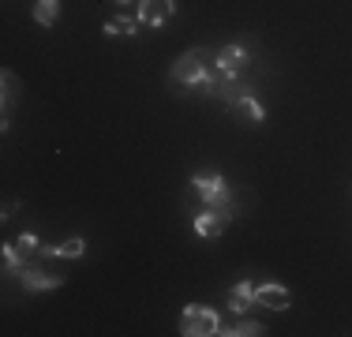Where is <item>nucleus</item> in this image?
I'll list each match as a JSON object with an SVG mask.
<instances>
[{"label":"nucleus","mask_w":352,"mask_h":337,"mask_svg":"<svg viewBox=\"0 0 352 337\" xmlns=\"http://www.w3.org/2000/svg\"><path fill=\"white\" fill-rule=\"evenodd\" d=\"M15 243H19V251H23V255H38V248H41L34 232H23V236H19V240H15Z\"/></svg>","instance_id":"nucleus-17"},{"label":"nucleus","mask_w":352,"mask_h":337,"mask_svg":"<svg viewBox=\"0 0 352 337\" xmlns=\"http://www.w3.org/2000/svg\"><path fill=\"white\" fill-rule=\"evenodd\" d=\"M34 19L41 27H53L60 19V0H34Z\"/></svg>","instance_id":"nucleus-13"},{"label":"nucleus","mask_w":352,"mask_h":337,"mask_svg":"<svg viewBox=\"0 0 352 337\" xmlns=\"http://www.w3.org/2000/svg\"><path fill=\"white\" fill-rule=\"evenodd\" d=\"M191 199L199 202V210H232V191L217 173L191 176Z\"/></svg>","instance_id":"nucleus-1"},{"label":"nucleus","mask_w":352,"mask_h":337,"mask_svg":"<svg viewBox=\"0 0 352 337\" xmlns=\"http://www.w3.org/2000/svg\"><path fill=\"white\" fill-rule=\"evenodd\" d=\"M221 330V323H217V311L210 307H184V318H180V334L184 337H210Z\"/></svg>","instance_id":"nucleus-3"},{"label":"nucleus","mask_w":352,"mask_h":337,"mask_svg":"<svg viewBox=\"0 0 352 337\" xmlns=\"http://www.w3.org/2000/svg\"><path fill=\"white\" fill-rule=\"evenodd\" d=\"M232 217H236V210H199L195 214V232L203 236V240H214V236H221L232 225Z\"/></svg>","instance_id":"nucleus-4"},{"label":"nucleus","mask_w":352,"mask_h":337,"mask_svg":"<svg viewBox=\"0 0 352 337\" xmlns=\"http://www.w3.org/2000/svg\"><path fill=\"white\" fill-rule=\"evenodd\" d=\"M229 109H232V116H240V120H248V124H263V120H266V109L258 105L251 94H244L240 101H232Z\"/></svg>","instance_id":"nucleus-12"},{"label":"nucleus","mask_w":352,"mask_h":337,"mask_svg":"<svg viewBox=\"0 0 352 337\" xmlns=\"http://www.w3.org/2000/svg\"><path fill=\"white\" fill-rule=\"evenodd\" d=\"M113 27H116V34H139V15H120V19H113Z\"/></svg>","instance_id":"nucleus-16"},{"label":"nucleus","mask_w":352,"mask_h":337,"mask_svg":"<svg viewBox=\"0 0 352 337\" xmlns=\"http://www.w3.org/2000/svg\"><path fill=\"white\" fill-rule=\"evenodd\" d=\"M255 300L263 303V307H270V311H285L292 296H289V289H285V285L266 281V285H255Z\"/></svg>","instance_id":"nucleus-9"},{"label":"nucleus","mask_w":352,"mask_h":337,"mask_svg":"<svg viewBox=\"0 0 352 337\" xmlns=\"http://www.w3.org/2000/svg\"><path fill=\"white\" fill-rule=\"evenodd\" d=\"M116 4H128V0H116Z\"/></svg>","instance_id":"nucleus-18"},{"label":"nucleus","mask_w":352,"mask_h":337,"mask_svg":"<svg viewBox=\"0 0 352 337\" xmlns=\"http://www.w3.org/2000/svg\"><path fill=\"white\" fill-rule=\"evenodd\" d=\"M244 64H248V49L244 45H225L221 53L214 56V72H221V75H240Z\"/></svg>","instance_id":"nucleus-8"},{"label":"nucleus","mask_w":352,"mask_h":337,"mask_svg":"<svg viewBox=\"0 0 352 337\" xmlns=\"http://www.w3.org/2000/svg\"><path fill=\"white\" fill-rule=\"evenodd\" d=\"M251 303H258L255 300V281H236L232 292H229V311L232 315H248Z\"/></svg>","instance_id":"nucleus-11"},{"label":"nucleus","mask_w":352,"mask_h":337,"mask_svg":"<svg viewBox=\"0 0 352 337\" xmlns=\"http://www.w3.org/2000/svg\"><path fill=\"white\" fill-rule=\"evenodd\" d=\"M176 4L173 0H139V23L142 27H165L173 19Z\"/></svg>","instance_id":"nucleus-5"},{"label":"nucleus","mask_w":352,"mask_h":337,"mask_svg":"<svg viewBox=\"0 0 352 337\" xmlns=\"http://www.w3.org/2000/svg\"><path fill=\"white\" fill-rule=\"evenodd\" d=\"M23 266H27V255H23V251H19V243H4V270H8V274H19V270Z\"/></svg>","instance_id":"nucleus-14"},{"label":"nucleus","mask_w":352,"mask_h":337,"mask_svg":"<svg viewBox=\"0 0 352 337\" xmlns=\"http://www.w3.org/2000/svg\"><path fill=\"white\" fill-rule=\"evenodd\" d=\"M210 94H214L217 101H225V105H232V101H240L244 94H251V87H248L244 79H240V75H221V72H217Z\"/></svg>","instance_id":"nucleus-6"},{"label":"nucleus","mask_w":352,"mask_h":337,"mask_svg":"<svg viewBox=\"0 0 352 337\" xmlns=\"http://www.w3.org/2000/svg\"><path fill=\"white\" fill-rule=\"evenodd\" d=\"M173 79H176V83H184V87H203L206 94H210V90H214V79H217V72H214V67H206L203 49H188V53H184L180 61H176Z\"/></svg>","instance_id":"nucleus-2"},{"label":"nucleus","mask_w":352,"mask_h":337,"mask_svg":"<svg viewBox=\"0 0 352 337\" xmlns=\"http://www.w3.org/2000/svg\"><path fill=\"white\" fill-rule=\"evenodd\" d=\"M15 277L23 281V289H27V292H53V289H60V285H64V277L41 274V270H34V266H23Z\"/></svg>","instance_id":"nucleus-7"},{"label":"nucleus","mask_w":352,"mask_h":337,"mask_svg":"<svg viewBox=\"0 0 352 337\" xmlns=\"http://www.w3.org/2000/svg\"><path fill=\"white\" fill-rule=\"evenodd\" d=\"M217 334H221V337H255V334H263V326L251 323V318H244V323L229 326V330H217Z\"/></svg>","instance_id":"nucleus-15"},{"label":"nucleus","mask_w":352,"mask_h":337,"mask_svg":"<svg viewBox=\"0 0 352 337\" xmlns=\"http://www.w3.org/2000/svg\"><path fill=\"white\" fill-rule=\"evenodd\" d=\"M87 251V240H64V243H41L38 248V259H82Z\"/></svg>","instance_id":"nucleus-10"}]
</instances>
